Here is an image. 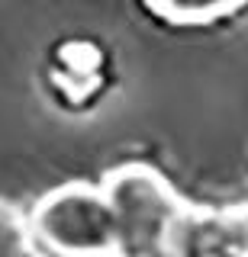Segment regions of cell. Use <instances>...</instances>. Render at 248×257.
<instances>
[{
  "mask_svg": "<svg viewBox=\"0 0 248 257\" xmlns=\"http://www.w3.org/2000/svg\"><path fill=\"white\" fill-rule=\"evenodd\" d=\"M29 231L58 257L119 254V225L107 193L94 187H61L36 206Z\"/></svg>",
  "mask_w": 248,
  "mask_h": 257,
  "instance_id": "6da1fadb",
  "label": "cell"
},
{
  "mask_svg": "<svg viewBox=\"0 0 248 257\" xmlns=\"http://www.w3.org/2000/svg\"><path fill=\"white\" fill-rule=\"evenodd\" d=\"M103 193H107L119 225V254L164 257L171 228L184 215L174 203L171 190L155 174L129 167V171H119L110 177Z\"/></svg>",
  "mask_w": 248,
  "mask_h": 257,
  "instance_id": "7a4b0ae2",
  "label": "cell"
},
{
  "mask_svg": "<svg viewBox=\"0 0 248 257\" xmlns=\"http://www.w3.org/2000/svg\"><path fill=\"white\" fill-rule=\"evenodd\" d=\"M164 257H248V209L222 215H181Z\"/></svg>",
  "mask_w": 248,
  "mask_h": 257,
  "instance_id": "3957f363",
  "label": "cell"
},
{
  "mask_svg": "<svg viewBox=\"0 0 248 257\" xmlns=\"http://www.w3.org/2000/svg\"><path fill=\"white\" fill-rule=\"evenodd\" d=\"M0 257H36V238L29 225L0 209Z\"/></svg>",
  "mask_w": 248,
  "mask_h": 257,
  "instance_id": "277c9868",
  "label": "cell"
},
{
  "mask_svg": "<svg viewBox=\"0 0 248 257\" xmlns=\"http://www.w3.org/2000/svg\"><path fill=\"white\" fill-rule=\"evenodd\" d=\"M158 10L168 13H181V16H206V13H219L229 10L232 0H155Z\"/></svg>",
  "mask_w": 248,
  "mask_h": 257,
  "instance_id": "5b68a950",
  "label": "cell"
},
{
  "mask_svg": "<svg viewBox=\"0 0 248 257\" xmlns=\"http://www.w3.org/2000/svg\"><path fill=\"white\" fill-rule=\"evenodd\" d=\"M113 257H126V254H113Z\"/></svg>",
  "mask_w": 248,
  "mask_h": 257,
  "instance_id": "8992f818",
  "label": "cell"
}]
</instances>
